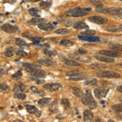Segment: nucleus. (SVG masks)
I'll return each mask as SVG.
<instances>
[{
  "label": "nucleus",
  "mask_w": 122,
  "mask_h": 122,
  "mask_svg": "<svg viewBox=\"0 0 122 122\" xmlns=\"http://www.w3.org/2000/svg\"><path fill=\"white\" fill-rule=\"evenodd\" d=\"M65 14L71 17H81V16L87 15L88 13H87V11H85V9H82V8H73V9L67 11Z\"/></svg>",
  "instance_id": "obj_2"
},
{
  "label": "nucleus",
  "mask_w": 122,
  "mask_h": 122,
  "mask_svg": "<svg viewBox=\"0 0 122 122\" xmlns=\"http://www.w3.org/2000/svg\"><path fill=\"white\" fill-rule=\"evenodd\" d=\"M97 75L99 77H104V78H120L121 77V74H120V73L112 72V71H108V70L99 71V72H97Z\"/></svg>",
  "instance_id": "obj_3"
},
{
  "label": "nucleus",
  "mask_w": 122,
  "mask_h": 122,
  "mask_svg": "<svg viewBox=\"0 0 122 122\" xmlns=\"http://www.w3.org/2000/svg\"><path fill=\"white\" fill-rule=\"evenodd\" d=\"M96 11L100 12V13H107V8L103 6L102 4H100L96 8Z\"/></svg>",
  "instance_id": "obj_34"
},
{
  "label": "nucleus",
  "mask_w": 122,
  "mask_h": 122,
  "mask_svg": "<svg viewBox=\"0 0 122 122\" xmlns=\"http://www.w3.org/2000/svg\"><path fill=\"white\" fill-rule=\"evenodd\" d=\"M22 76V72L21 71H17L15 73H14L13 75H12V77L15 78V79H19V78H20Z\"/></svg>",
  "instance_id": "obj_45"
},
{
  "label": "nucleus",
  "mask_w": 122,
  "mask_h": 122,
  "mask_svg": "<svg viewBox=\"0 0 122 122\" xmlns=\"http://www.w3.org/2000/svg\"><path fill=\"white\" fill-rule=\"evenodd\" d=\"M99 53H100V55H107V56L112 57V58H116V57H121V52L115 51V50H100V51H99Z\"/></svg>",
  "instance_id": "obj_9"
},
{
  "label": "nucleus",
  "mask_w": 122,
  "mask_h": 122,
  "mask_svg": "<svg viewBox=\"0 0 122 122\" xmlns=\"http://www.w3.org/2000/svg\"><path fill=\"white\" fill-rule=\"evenodd\" d=\"M107 13L114 16H117L122 19V8H107Z\"/></svg>",
  "instance_id": "obj_7"
},
{
  "label": "nucleus",
  "mask_w": 122,
  "mask_h": 122,
  "mask_svg": "<svg viewBox=\"0 0 122 122\" xmlns=\"http://www.w3.org/2000/svg\"><path fill=\"white\" fill-rule=\"evenodd\" d=\"M83 119L85 121H91L94 119V114L90 110H85L83 113Z\"/></svg>",
  "instance_id": "obj_15"
},
{
  "label": "nucleus",
  "mask_w": 122,
  "mask_h": 122,
  "mask_svg": "<svg viewBox=\"0 0 122 122\" xmlns=\"http://www.w3.org/2000/svg\"><path fill=\"white\" fill-rule=\"evenodd\" d=\"M46 21L45 19L42 18H38V17H35V18H33L32 20H29V24H32V25H38V24H42V23H44Z\"/></svg>",
  "instance_id": "obj_17"
},
{
  "label": "nucleus",
  "mask_w": 122,
  "mask_h": 122,
  "mask_svg": "<svg viewBox=\"0 0 122 122\" xmlns=\"http://www.w3.org/2000/svg\"><path fill=\"white\" fill-rule=\"evenodd\" d=\"M29 13L34 17L39 18L41 16V11L38 8H30V9H29Z\"/></svg>",
  "instance_id": "obj_20"
},
{
  "label": "nucleus",
  "mask_w": 122,
  "mask_h": 122,
  "mask_svg": "<svg viewBox=\"0 0 122 122\" xmlns=\"http://www.w3.org/2000/svg\"><path fill=\"white\" fill-rule=\"evenodd\" d=\"M61 103H62L63 107H64V108H69V106H70V103H69V99H63L62 101H61Z\"/></svg>",
  "instance_id": "obj_39"
},
{
  "label": "nucleus",
  "mask_w": 122,
  "mask_h": 122,
  "mask_svg": "<svg viewBox=\"0 0 122 122\" xmlns=\"http://www.w3.org/2000/svg\"><path fill=\"white\" fill-rule=\"evenodd\" d=\"M99 1H103V0H99Z\"/></svg>",
  "instance_id": "obj_56"
},
{
  "label": "nucleus",
  "mask_w": 122,
  "mask_h": 122,
  "mask_svg": "<svg viewBox=\"0 0 122 122\" xmlns=\"http://www.w3.org/2000/svg\"><path fill=\"white\" fill-rule=\"evenodd\" d=\"M109 48L112 50H115V51L122 52V44H119V43H110Z\"/></svg>",
  "instance_id": "obj_18"
},
{
  "label": "nucleus",
  "mask_w": 122,
  "mask_h": 122,
  "mask_svg": "<svg viewBox=\"0 0 122 122\" xmlns=\"http://www.w3.org/2000/svg\"><path fill=\"white\" fill-rule=\"evenodd\" d=\"M38 28L44 31H50V30H54L55 29V24H52L51 23H45L44 22V23L38 24Z\"/></svg>",
  "instance_id": "obj_11"
},
{
  "label": "nucleus",
  "mask_w": 122,
  "mask_h": 122,
  "mask_svg": "<svg viewBox=\"0 0 122 122\" xmlns=\"http://www.w3.org/2000/svg\"><path fill=\"white\" fill-rule=\"evenodd\" d=\"M73 28L76 29H88V25L83 21H77L75 22L73 24Z\"/></svg>",
  "instance_id": "obj_16"
},
{
  "label": "nucleus",
  "mask_w": 122,
  "mask_h": 122,
  "mask_svg": "<svg viewBox=\"0 0 122 122\" xmlns=\"http://www.w3.org/2000/svg\"><path fill=\"white\" fill-rule=\"evenodd\" d=\"M43 88L50 92H54L60 90L61 88V85L60 84H57V83H47V84H45L43 85Z\"/></svg>",
  "instance_id": "obj_10"
},
{
  "label": "nucleus",
  "mask_w": 122,
  "mask_h": 122,
  "mask_svg": "<svg viewBox=\"0 0 122 122\" xmlns=\"http://www.w3.org/2000/svg\"><path fill=\"white\" fill-rule=\"evenodd\" d=\"M118 28H119V29H122V25H121L120 27H118Z\"/></svg>",
  "instance_id": "obj_54"
},
{
  "label": "nucleus",
  "mask_w": 122,
  "mask_h": 122,
  "mask_svg": "<svg viewBox=\"0 0 122 122\" xmlns=\"http://www.w3.org/2000/svg\"><path fill=\"white\" fill-rule=\"evenodd\" d=\"M85 11H90V10H91V8H86V9H85Z\"/></svg>",
  "instance_id": "obj_52"
},
{
  "label": "nucleus",
  "mask_w": 122,
  "mask_h": 122,
  "mask_svg": "<svg viewBox=\"0 0 122 122\" xmlns=\"http://www.w3.org/2000/svg\"><path fill=\"white\" fill-rule=\"evenodd\" d=\"M1 41H2V38H0V42H1Z\"/></svg>",
  "instance_id": "obj_55"
},
{
  "label": "nucleus",
  "mask_w": 122,
  "mask_h": 122,
  "mask_svg": "<svg viewBox=\"0 0 122 122\" xmlns=\"http://www.w3.org/2000/svg\"><path fill=\"white\" fill-rule=\"evenodd\" d=\"M69 80H72V81H80V80H83L85 79V76L84 75H79V76H70L69 78Z\"/></svg>",
  "instance_id": "obj_36"
},
{
  "label": "nucleus",
  "mask_w": 122,
  "mask_h": 122,
  "mask_svg": "<svg viewBox=\"0 0 122 122\" xmlns=\"http://www.w3.org/2000/svg\"><path fill=\"white\" fill-rule=\"evenodd\" d=\"M116 90H117L119 92L122 93V85H120V86H118L117 88H116Z\"/></svg>",
  "instance_id": "obj_51"
},
{
  "label": "nucleus",
  "mask_w": 122,
  "mask_h": 122,
  "mask_svg": "<svg viewBox=\"0 0 122 122\" xmlns=\"http://www.w3.org/2000/svg\"><path fill=\"white\" fill-rule=\"evenodd\" d=\"M107 30L109 31V32H116V31H119V28L116 27H113V26H111V27H107Z\"/></svg>",
  "instance_id": "obj_48"
},
{
  "label": "nucleus",
  "mask_w": 122,
  "mask_h": 122,
  "mask_svg": "<svg viewBox=\"0 0 122 122\" xmlns=\"http://www.w3.org/2000/svg\"><path fill=\"white\" fill-rule=\"evenodd\" d=\"M78 53L81 54V55H85V54L87 53V50H84V49H79L78 50Z\"/></svg>",
  "instance_id": "obj_49"
},
{
  "label": "nucleus",
  "mask_w": 122,
  "mask_h": 122,
  "mask_svg": "<svg viewBox=\"0 0 122 122\" xmlns=\"http://www.w3.org/2000/svg\"><path fill=\"white\" fill-rule=\"evenodd\" d=\"M119 1H121L122 2V0H119Z\"/></svg>",
  "instance_id": "obj_57"
},
{
  "label": "nucleus",
  "mask_w": 122,
  "mask_h": 122,
  "mask_svg": "<svg viewBox=\"0 0 122 122\" xmlns=\"http://www.w3.org/2000/svg\"><path fill=\"white\" fill-rule=\"evenodd\" d=\"M83 73L81 72V71L78 70H75V71H70V72H68L66 73V76L70 77V76H79V75H82Z\"/></svg>",
  "instance_id": "obj_29"
},
{
  "label": "nucleus",
  "mask_w": 122,
  "mask_h": 122,
  "mask_svg": "<svg viewBox=\"0 0 122 122\" xmlns=\"http://www.w3.org/2000/svg\"><path fill=\"white\" fill-rule=\"evenodd\" d=\"M71 58H73L75 60H78V61H81V62H85V63H89L91 59L89 58V57H86V56H76V55H71Z\"/></svg>",
  "instance_id": "obj_22"
},
{
  "label": "nucleus",
  "mask_w": 122,
  "mask_h": 122,
  "mask_svg": "<svg viewBox=\"0 0 122 122\" xmlns=\"http://www.w3.org/2000/svg\"><path fill=\"white\" fill-rule=\"evenodd\" d=\"M60 44L61 46H73L74 42L70 41V40H68V39H62L60 41Z\"/></svg>",
  "instance_id": "obj_27"
},
{
  "label": "nucleus",
  "mask_w": 122,
  "mask_h": 122,
  "mask_svg": "<svg viewBox=\"0 0 122 122\" xmlns=\"http://www.w3.org/2000/svg\"><path fill=\"white\" fill-rule=\"evenodd\" d=\"M30 40H32L33 42H34L35 45H38V44H39L41 42L44 41L45 39L43 38H40V37H35V38H30Z\"/></svg>",
  "instance_id": "obj_31"
},
{
  "label": "nucleus",
  "mask_w": 122,
  "mask_h": 122,
  "mask_svg": "<svg viewBox=\"0 0 122 122\" xmlns=\"http://www.w3.org/2000/svg\"><path fill=\"white\" fill-rule=\"evenodd\" d=\"M50 98H42V99H39L38 103V104H39L40 106L44 107V106H46V104H48L49 103H50Z\"/></svg>",
  "instance_id": "obj_28"
},
{
  "label": "nucleus",
  "mask_w": 122,
  "mask_h": 122,
  "mask_svg": "<svg viewBox=\"0 0 122 122\" xmlns=\"http://www.w3.org/2000/svg\"><path fill=\"white\" fill-rule=\"evenodd\" d=\"M38 63L41 65L47 66V67H51V66L55 65V61L50 60V59H41L38 61Z\"/></svg>",
  "instance_id": "obj_12"
},
{
  "label": "nucleus",
  "mask_w": 122,
  "mask_h": 122,
  "mask_svg": "<svg viewBox=\"0 0 122 122\" xmlns=\"http://www.w3.org/2000/svg\"><path fill=\"white\" fill-rule=\"evenodd\" d=\"M30 89H31V90H32L33 93H34V94H38V95H43L42 92H41V91H40V90H38V88H36V87L32 86Z\"/></svg>",
  "instance_id": "obj_46"
},
{
  "label": "nucleus",
  "mask_w": 122,
  "mask_h": 122,
  "mask_svg": "<svg viewBox=\"0 0 122 122\" xmlns=\"http://www.w3.org/2000/svg\"><path fill=\"white\" fill-rule=\"evenodd\" d=\"M40 6H41V8H42L43 9H48L50 7V3H49V2H42Z\"/></svg>",
  "instance_id": "obj_44"
},
{
  "label": "nucleus",
  "mask_w": 122,
  "mask_h": 122,
  "mask_svg": "<svg viewBox=\"0 0 122 122\" xmlns=\"http://www.w3.org/2000/svg\"><path fill=\"white\" fill-rule=\"evenodd\" d=\"M95 59L98 60L99 61H101V62H104V63H113L115 61L114 58L112 57H109L107 56V55H97L95 56Z\"/></svg>",
  "instance_id": "obj_13"
},
{
  "label": "nucleus",
  "mask_w": 122,
  "mask_h": 122,
  "mask_svg": "<svg viewBox=\"0 0 122 122\" xmlns=\"http://www.w3.org/2000/svg\"><path fill=\"white\" fill-rule=\"evenodd\" d=\"M108 89H105V88H97L95 89L94 90V93H95V97L98 98L99 99H103V98H105L107 94L108 93Z\"/></svg>",
  "instance_id": "obj_6"
},
{
  "label": "nucleus",
  "mask_w": 122,
  "mask_h": 122,
  "mask_svg": "<svg viewBox=\"0 0 122 122\" xmlns=\"http://www.w3.org/2000/svg\"><path fill=\"white\" fill-rule=\"evenodd\" d=\"M78 38L83 41H87V42H99L100 38L99 37H94V36H82L79 35Z\"/></svg>",
  "instance_id": "obj_14"
},
{
  "label": "nucleus",
  "mask_w": 122,
  "mask_h": 122,
  "mask_svg": "<svg viewBox=\"0 0 122 122\" xmlns=\"http://www.w3.org/2000/svg\"><path fill=\"white\" fill-rule=\"evenodd\" d=\"M57 101L55 100L53 103H52V104L50 106V108H49V110H50V111H52V112H55V111H57Z\"/></svg>",
  "instance_id": "obj_38"
},
{
  "label": "nucleus",
  "mask_w": 122,
  "mask_h": 122,
  "mask_svg": "<svg viewBox=\"0 0 122 122\" xmlns=\"http://www.w3.org/2000/svg\"><path fill=\"white\" fill-rule=\"evenodd\" d=\"M90 67H91L92 69H103V68H104L105 66H104V65H101V64H92Z\"/></svg>",
  "instance_id": "obj_47"
},
{
  "label": "nucleus",
  "mask_w": 122,
  "mask_h": 122,
  "mask_svg": "<svg viewBox=\"0 0 122 122\" xmlns=\"http://www.w3.org/2000/svg\"><path fill=\"white\" fill-rule=\"evenodd\" d=\"M72 91L73 93V95H76V97H81L83 95V91L81 90L80 88H77V87H72Z\"/></svg>",
  "instance_id": "obj_24"
},
{
  "label": "nucleus",
  "mask_w": 122,
  "mask_h": 122,
  "mask_svg": "<svg viewBox=\"0 0 122 122\" xmlns=\"http://www.w3.org/2000/svg\"><path fill=\"white\" fill-rule=\"evenodd\" d=\"M30 1L34 2V3H36V2H38V1H40V0H30Z\"/></svg>",
  "instance_id": "obj_53"
},
{
  "label": "nucleus",
  "mask_w": 122,
  "mask_h": 122,
  "mask_svg": "<svg viewBox=\"0 0 122 122\" xmlns=\"http://www.w3.org/2000/svg\"><path fill=\"white\" fill-rule=\"evenodd\" d=\"M16 55L20 57H25V56H27L28 54H27V52L24 51V50H17Z\"/></svg>",
  "instance_id": "obj_43"
},
{
  "label": "nucleus",
  "mask_w": 122,
  "mask_h": 122,
  "mask_svg": "<svg viewBox=\"0 0 122 122\" xmlns=\"http://www.w3.org/2000/svg\"><path fill=\"white\" fill-rule=\"evenodd\" d=\"M121 66H122V64H121Z\"/></svg>",
  "instance_id": "obj_58"
},
{
  "label": "nucleus",
  "mask_w": 122,
  "mask_h": 122,
  "mask_svg": "<svg viewBox=\"0 0 122 122\" xmlns=\"http://www.w3.org/2000/svg\"><path fill=\"white\" fill-rule=\"evenodd\" d=\"M112 108L116 112H122V103H117L112 106Z\"/></svg>",
  "instance_id": "obj_35"
},
{
  "label": "nucleus",
  "mask_w": 122,
  "mask_h": 122,
  "mask_svg": "<svg viewBox=\"0 0 122 122\" xmlns=\"http://www.w3.org/2000/svg\"><path fill=\"white\" fill-rule=\"evenodd\" d=\"M89 20L97 24H104L107 23V19L106 17H102L99 15H93L89 18Z\"/></svg>",
  "instance_id": "obj_5"
},
{
  "label": "nucleus",
  "mask_w": 122,
  "mask_h": 122,
  "mask_svg": "<svg viewBox=\"0 0 122 122\" xmlns=\"http://www.w3.org/2000/svg\"><path fill=\"white\" fill-rule=\"evenodd\" d=\"M13 90L15 93H17V92H24L26 90V86L23 83H19V84H16L15 85Z\"/></svg>",
  "instance_id": "obj_19"
},
{
  "label": "nucleus",
  "mask_w": 122,
  "mask_h": 122,
  "mask_svg": "<svg viewBox=\"0 0 122 122\" xmlns=\"http://www.w3.org/2000/svg\"><path fill=\"white\" fill-rule=\"evenodd\" d=\"M13 53H14V49L10 47V48L7 49L6 51H5V53H4V55H6L7 57H11V56H12Z\"/></svg>",
  "instance_id": "obj_40"
},
{
  "label": "nucleus",
  "mask_w": 122,
  "mask_h": 122,
  "mask_svg": "<svg viewBox=\"0 0 122 122\" xmlns=\"http://www.w3.org/2000/svg\"><path fill=\"white\" fill-rule=\"evenodd\" d=\"M95 30H85V31H83L81 32V34L85 36H93L95 34Z\"/></svg>",
  "instance_id": "obj_41"
},
{
  "label": "nucleus",
  "mask_w": 122,
  "mask_h": 122,
  "mask_svg": "<svg viewBox=\"0 0 122 122\" xmlns=\"http://www.w3.org/2000/svg\"><path fill=\"white\" fill-rule=\"evenodd\" d=\"M26 70L36 78H43L46 76V72L41 69H26Z\"/></svg>",
  "instance_id": "obj_4"
},
{
  "label": "nucleus",
  "mask_w": 122,
  "mask_h": 122,
  "mask_svg": "<svg viewBox=\"0 0 122 122\" xmlns=\"http://www.w3.org/2000/svg\"><path fill=\"white\" fill-rule=\"evenodd\" d=\"M15 44L22 48H26V47L29 48V46H28L27 43H26L23 39H21V38H15Z\"/></svg>",
  "instance_id": "obj_21"
},
{
  "label": "nucleus",
  "mask_w": 122,
  "mask_h": 122,
  "mask_svg": "<svg viewBox=\"0 0 122 122\" xmlns=\"http://www.w3.org/2000/svg\"><path fill=\"white\" fill-rule=\"evenodd\" d=\"M65 66H80V64L76 61L72 60H65L64 62Z\"/></svg>",
  "instance_id": "obj_26"
},
{
  "label": "nucleus",
  "mask_w": 122,
  "mask_h": 122,
  "mask_svg": "<svg viewBox=\"0 0 122 122\" xmlns=\"http://www.w3.org/2000/svg\"><path fill=\"white\" fill-rule=\"evenodd\" d=\"M23 66L25 69H41V64H35L31 63H23Z\"/></svg>",
  "instance_id": "obj_23"
},
{
  "label": "nucleus",
  "mask_w": 122,
  "mask_h": 122,
  "mask_svg": "<svg viewBox=\"0 0 122 122\" xmlns=\"http://www.w3.org/2000/svg\"><path fill=\"white\" fill-rule=\"evenodd\" d=\"M85 85H98V81L95 78H93V79H90V80H86L84 82Z\"/></svg>",
  "instance_id": "obj_30"
},
{
  "label": "nucleus",
  "mask_w": 122,
  "mask_h": 122,
  "mask_svg": "<svg viewBox=\"0 0 122 122\" xmlns=\"http://www.w3.org/2000/svg\"><path fill=\"white\" fill-rule=\"evenodd\" d=\"M25 107H26V110L28 111V112L31 113V114H35L36 111H38L35 106H33V105H29V104H27V105H25Z\"/></svg>",
  "instance_id": "obj_25"
},
{
  "label": "nucleus",
  "mask_w": 122,
  "mask_h": 122,
  "mask_svg": "<svg viewBox=\"0 0 122 122\" xmlns=\"http://www.w3.org/2000/svg\"><path fill=\"white\" fill-rule=\"evenodd\" d=\"M81 102H82L83 104L88 106L91 109H95L97 107L96 102H95V99L93 98L91 93L89 90H86L85 94H83V95L81 96Z\"/></svg>",
  "instance_id": "obj_1"
},
{
  "label": "nucleus",
  "mask_w": 122,
  "mask_h": 122,
  "mask_svg": "<svg viewBox=\"0 0 122 122\" xmlns=\"http://www.w3.org/2000/svg\"><path fill=\"white\" fill-rule=\"evenodd\" d=\"M14 97H15V99H21V100H24V99H25L26 95H24V94H22L21 92H17V93H15V95H14Z\"/></svg>",
  "instance_id": "obj_37"
},
{
  "label": "nucleus",
  "mask_w": 122,
  "mask_h": 122,
  "mask_svg": "<svg viewBox=\"0 0 122 122\" xmlns=\"http://www.w3.org/2000/svg\"><path fill=\"white\" fill-rule=\"evenodd\" d=\"M1 29L2 30L8 33V34H13V33H15L18 30V27H16V26L15 25H11V24H3V25H2Z\"/></svg>",
  "instance_id": "obj_8"
},
{
  "label": "nucleus",
  "mask_w": 122,
  "mask_h": 122,
  "mask_svg": "<svg viewBox=\"0 0 122 122\" xmlns=\"http://www.w3.org/2000/svg\"><path fill=\"white\" fill-rule=\"evenodd\" d=\"M35 115H36L37 117H40V116H41V115H42V111H36Z\"/></svg>",
  "instance_id": "obj_50"
},
{
  "label": "nucleus",
  "mask_w": 122,
  "mask_h": 122,
  "mask_svg": "<svg viewBox=\"0 0 122 122\" xmlns=\"http://www.w3.org/2000/svg\"><path fill=\"white\" fill-rule=\"evenodd\" d=\"M0 89L3 90H5V91H9V85L6 83H1L0 82Z\"/></svg>",
  "instance_id": "obj_42"
},
{
  "label": "nucleus",
  "mask_w": 122,
  "mask_h": 122,
  "mask_svg": "<svg viewBox=\"0 0 122 122\" xmlns=\"http://www.w3.org/2000/svg\"><path fill=\"white\" fill-rule=\"evenodd\" d=\"M43 52H44L46 55H47L48 56H55V55H56V52H55V50H48V49H45L44 50H43Z\"/></svg>",
  "instance_id": "obj_33"
},
{
  "label": "nucleus",
  "mask_w": 122,
  "mask_h": 122,
  "mask_svg": "<svg viewBox=\"0 0 122 122\" xmlns=\"http://www.w3.org/2000/svg\"><path fill=\"white\" fill-rule=\"evenodd\" d=\"M55 33L57 34H68L70 33V31L67 29H59L55 30Z\"/></svg>",
  "instance_id": "obj_32"
}]
</instances>
